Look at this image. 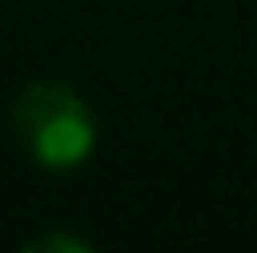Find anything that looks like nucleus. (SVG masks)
Wrapping results in <instances>:
<instances>
[{
    "mask_svg": "<svg viewBox=\"0 0 257 253\" xmlns=\"http://www.w3.org/2000/svg\"><path fill=\"white\" fill-rule=\"evenodd\" d=\"M13 131L42 169H76L97 144L89 105L63 84H26L13 101Z\"/></svg>",
    "mask_w": 257,
    "mask_h": 253,
    "instance_id": "1",
    "label": "nucleus"
}]
</instances>
